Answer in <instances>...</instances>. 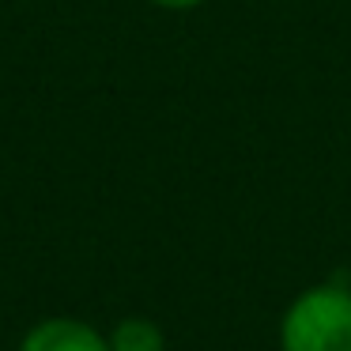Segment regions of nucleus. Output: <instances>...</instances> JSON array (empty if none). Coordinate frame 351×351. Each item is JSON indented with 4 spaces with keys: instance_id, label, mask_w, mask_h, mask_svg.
I'll return each instance as SVG.
<instances>
[{
    "instance_id": "7ed1b4c3",
    "label": "nucleus",
    "mask_w": 351,
    "mask_h": 351,
    "mask_svg": "<svg viewBox=\"0 0 351 351\" xmlns=\"http://www.w3.org/2000/svg\"><path fill=\"white\" fill-rule=\"evenodd\" d=\"M110 351H167V332H162L159 321L152 317H121L114 328L106 332Z\"/></svg>"
},
{
    "instance_id": "20e7f679",
    "label": "nucleus",
    "mask_w": 351,
    "mask_h": 351,
    "mask_svg": "<svg viewBox=\"0 0 351 351\" xmlns=\"http://www.w3.org/2000/svg\"><path fill=\"white\" fill-rule=\"evenodd\" d=\"M147 4H155V8H162V12H193V8H200L204 0H147Z\"/></svg>"
},
{
    "instance_id": "f257e3e1",
    "label": "nucleus",
    "mask_w": 351,
    "mask_h": 351,
    "mask_svg": "<svg viewBox=\"0 0 351 351\" xmlns=\"http://www.w3.org/2000/svg\"><path fill=\"white\" fill-rule=\"evenodd\" d=\"M280 351H351V283L317 280L302 287L280 313Z\"/></svg>"
},
{
    "instance_id": "f03ea898",
    "label": "nucleus",
    "mask_w": 351,
    "mask_h": 351,
    "mask_svg": "<svg viewBox=\"0 0 351 351\" xmlns=\"http://www.w3.org/2000/svg\"><path fill=\"white\" fill-rule=\"evenodd\" d=\"M16 351H110V340L84 317H42L23 332Z\"/></svg>"
}]
</instances>
